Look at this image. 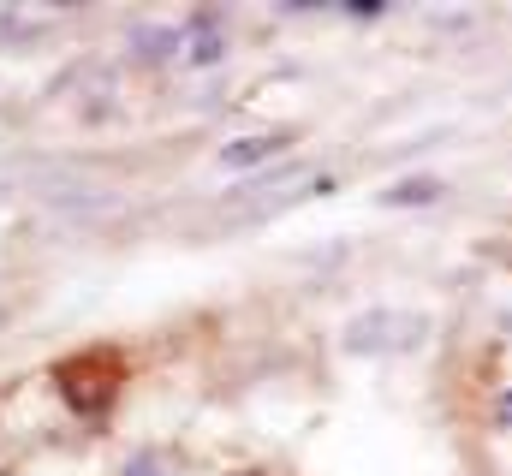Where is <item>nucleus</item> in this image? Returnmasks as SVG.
<instances>
[{"label": "nucleus", "instance_id": "obj_1", "mask_svg": "<svg viewBox=\"0 0 512 476\" xmlns=\"http://www.w3.org/2000/svg\"><path fill=\"white\" fill-rule=\"evenodd\" d=\"M417 334H423L417 316H405V310H370V316H358L346 328V346L352 352H382V346H411Z\"/></svg>", "mask_w": 512, "mask_h": 476}, {"label": "nucleus", "instance_id": "obj_2", "mask_svg": "<svg viewBox=\"0 0 512 476\" xmlns=\"http://www.w3.org/2000/svg\"><path fill=\"white\" fill-rule=\"evenodd\" d=\"M280 149H286V137L268 131V137H239V143H227L221 161H227V167H256V161H268V155H280Z\"/></svg>", "mask_w": 512, "mask_h": 476}, {"label": "nucleus", "instance_id": "obj_3", "mask_svg": "<svg viewBox=\"0 0 512 476\" xmlns=\"http://www.w3.org/2000/svg\"><path fill=\"white\" fill-rule=\"evenodd\" d=\"M173 42H179V30H167V24H149V30H137V36H131L137 60H167V54H173Z\"/></svg>", "mask_w": 512, "mask_h": 476}, {"label": "nucleus", "instance_id": "obj_4", "mask_svg": "<svg viewBox=\"0 0 512 476\" xmlns=\"http://www.w3.org/2000/svg\"><path fill=\"white\" fill-rule=\"evenodd\" d=\"M429 197H441V185H429V179H411V185L387 191V203H429Z\"/></svg>", "mask_w": 512, "mask_h": 476}, {"label": "nucleus", "instance_id": "obj_5", "mask_svg": "<svg viewBox=\"0 0 512 476\" xmlns=\"http://www.w3.org/2000/svg\"><path fill=\"white\" fill-rule=\"evenodd\" d=\"M191 60H221V36H191Z\"/></svg>", "mask_w": 512, "mask_h": 476}, {"label": "nucleus", "instance_id": "obj_6", "mask_svg": "<svg viewBox=\"0 0 512 476\" xmlns=\"http://www.w3.org/2000/svg\"><path fill=\"white\" fill-rule=\"evenodd\" d=\"M126 476H161V459H155V453H137L126 465Z\"/></svg>", "mask_w": 512, "mask_h": 476}, {"label": "nucleus", "instance_id": "obj_7", "mask_svg": "<svg viewBox=\"0 0 512 476\" xmlns=\"http://www.w3.org/2000/svg\"><path fill=\"white\" fill-rule=\"evenodd\" d=\"M501 417H507V423H512V393H507V405H501Z\"/></svg>", "mask_w": 512, "mask_h": 476}]
</instances>
